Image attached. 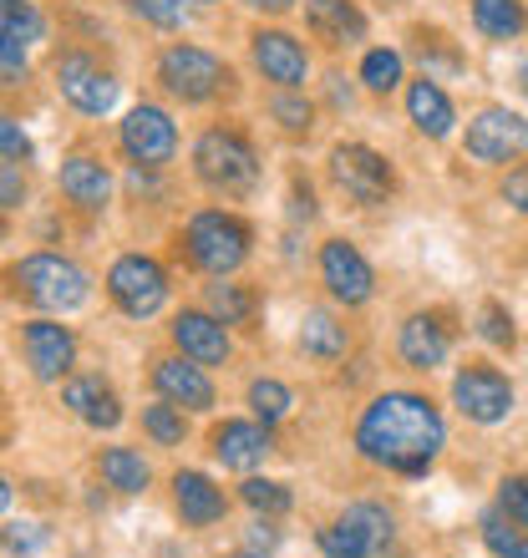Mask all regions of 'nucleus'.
<instances>
[{
    "mask_svg": "<svg viewBox=\"0 0 528 558\" xmlns=\"http://www.w3.org/2000/svg\"><path fill=\"white\" fill-rule=\"evenodd\" d=\"M447 447V422L422 391H382L356 416V452L396 477H427Z\"/></svg>",
    "mask_w": 528,
    "mask_h": 558,
    "instance_id": "f257e3e1",
    "label": "nucleus"
},
{
    "mask_svg": "<svg viewBox=\"0 0 528 558\" xmlns=\"http://www.w3.org/2000/svg\"><path fill=\"white\" fill-rule=\"evenodd\" d=\"M193 173L204 189L224 193V198H244L260 183V153L239 128H208L193 143Z\"/></svg>",
    "mask_w": 528,
    "mask_h": 558,
    "instance_id": "f03ea898",
    "label": "nucleus"
},
{
    "mask_svg": "<svg viewBox=\"0 0 528 558\" xmlns=\"http://www.w3.org/2000/svg\"><path fill=\"white\" fill-rule=\"evenodd\" d=\"M250 223L239 219V214H224V208H204V214H193L189 219V234H183V250H189V259L204 275L214 279H229L244 259H250Z\"/></svg>",
    "mask_w": 528,
    "mask_h": 558,
    "instance_id": "7ed1b4c3",
    "label": "nucleus"
},
{
    "mask_svg": "<svg viewBox=\"0 0 528 558\" xmlns=\"http://www.w3.org/2000/svg\"><path fill=\"white\" fill-rule=\"evenodd\" d=\"M392 538H396V523L382 502H351L336 523H325L315 533L325 558H376L392 548Z\"/></svg>",
    "mask_w": 528,
    "mask_h": 558,
    "instance_id": "20e7f679",
    "label": "nucleus"
},
{
    "mask_svg": "<svg viewBox=\"0 0 528 558\" xmlns=\"http://www.w3.org/2000/svg\"><path fill=\"white\" fill-rule=\"evenodd\" d=\"M331 183H336L351 204L376 208L396 193V168L386 162V153L367 143H336L331 147Z\"/></svg>",
    "mask_w": 528,
    "mask_h": 558,
    "instance_id": "39448f33",
    "label": "nucleus"
},
{
    "mask_svg": "<svg viewBox=\"0 0 528 558\" xmlns=\"http://www.w3.org/2000/svg\"><path fill=\"white\" fill-rule=\"evenodd\" d=\"M15 290H21V300H31V305L41 310H76L82 300H87V275L72 265V259H61V254H26L21 265H15Z\"/></svg>",
    "mask_w": 528,
    "mask_h": 558,
    "instance_id": "423d86ee",
    "label": "nucleus"
},
{
    "mask_svg": "<svg viewBox=\"0 0 528 558\" xmlns=\"http://www.w3.org/2000/svg\"><path fill=\"white\" fill-rule=\"evenodd\" d=\"M158 82L173 92L178 102H214L235 76H229V66H224L214 51L178 41V46H168V51L158 57Z\"/></svg>",
    "mask_w": 528,
    "mask_h": 558,
    "instance_id": "0eeeda50",
    "label": "nucleus"
},
{
    "mask_svg": "<svg viewBox=\"0 0 528 558\" xmlns=\"http://www.w3.org/2000/svg\"><path fill=\"white\" fill-rule=\"evenodd\" d=\"M514 381L503 376L499 366L488 361H468V366L453 376V407L468 416L472 426H499L514 412Z\"/></svg>",
    "mask_w": 528,
    "mask_h": 558,
    "instance_id": "6e6552de",
    "label": "nucleus"
},
{
    "mask_svg": "<svg viewBox=\"0 0 528 558\" xmlns=\"http://www.w3.org/2000/svg\"><path fill=\"white\" fill-rule=\"evenodd\" d=\"M463 153L472 162H488V168H503L528 153V118L508 112V107H483L468 118V133H463Z\"/></svg>",
    "mask_w": 528,
    "mask_h": 558,
    "instance_id": "1a4fd4ad",
    "label": "nucleus"
},
{
    "mask_svg": "<svg viewBox=\"0 0 528 558\" xmlns=\"http://www.w3.org/2000/svg\"><path fill=\"white\" fill-rule=\"evenodd\" d=\"M107 290L118 300L122 315L132 320H153L168 300V275H163L158 259H147V254H122L112 275H107Z\"/></svg>",
    "mask_w": 528,
    "mask_h": 558,
    "instance_id": "9d476101",
    "label": "nucleus"
},
{
    "mask_svg": "<svg viewBox=\"0 0 528 558\" xmlns=\"http://www.w3.org/2000/svg\"><path fill=\"white\" fill-rule=\"evenodd\" d=\"M321 284L331 290L336 305L356 310L376 294V269H371V259L356 250L351 239H325L321 244Z\"/></svg>",
    "mask_w": 528,
    "mask_h": 558,
    "instance_id": "9b49d317",
    "label": "nucleus"
},
{
    "mask_svg": "<svg viewBox=\"0 0 528 558\" xmlns=\"http://www.w3.org/2000/svg\"><path fill=\"white\" fill-rule=\"evenodd\" d=\"M57 87H61V97H67L76 112H87V118H103V112L118 107V82H112V72H103V66L92 57H82V51H67V57L57 61Z\"/></svg>",
    "mask_w": 528,
    "mask_h": 558,
    "instance_id": "f8f14e48",
    "label": "nucleus"
},
{
    "mask_svg": "<svg viewBox=\"0 0 528 558\" xmlns=\"http://www.w3.org/2000/svg\"><path fill=\"white\" fill-rule=\"evenodd\" d=\"M250 57L264 72V82H275L285 92H305L310 82V51L300 36L290 31H254L250 36Z\"/></svg>",
    "mask_w": 528,
    "mask_h": 558,
    "instance_id": "ddd939ff",
    "label": "nucleus"
},
{
    "mask_svg": "<svg viewBox=\"0 0 528 558\" xmlns=\"http://www.w3.org/2000/svg\"><path fill=\"white\" fill-rule=\"evenodd\" d=\"M122 147H128L132 162H143V168H163V162H173L178 153V128L173 118L163 112V107H132L128 122H122Z\"/></svg>",
    "mask_w": 528,
    "mask_h": 558,
    "instance_id": "4468645a",
    "label": "nucleus"
},
{
    "mask_svg": "<svg viewBox=\"0 0 528 558\" xmlns=\"http://www.w3.org/2000/svg\"><path fill=\"white\" fill-rule=\"evenodd\" d=\"M396 355H401V366L432 376V371H442L447 355H453V330L442 325V315L417 310V315H407V320L396 325Z\"/></svg>",
    "mask_w": 528,
    "mask_h": 558,
    "instance_id": "2eb2a0df",
    "label": "nucleus"
},
{
    "mask_svg": "<svg viewBox=\"0 0 528 558\" xmlns=\"http://www.w3.org/2000/svg\"><path fill=\"white\" fill-rule=\"evenodd\" d=\"M21 340H26V361L41 381H61V376L72 371L76 336L61 320H31L26 330H21Z\"/></svg>",
    "mask_w": 528,
    "mask_h": 558,
    "instance_id": "dca6fc26",
    "label": "nucleus"
},
{
    "mask_svg": "<svg viewBox=\"0 0 528 558\" xmlns=\"http://www.w3.org/2000/svg\"><path fill=\"white\" fill-rule=\"evenodd\" d=\"M305 31L331 51L367 41V11L356 0H305Z\"/></svg>",
    "mask_w": 528,
    "mask_h": 558,
    "instance_id": "f3484780",
    "label": "nucleus"
},
{
    "mask_svg": "<svg viewBox=\"0 0 528 558\" xmlns=\"http://www.w3.org/2000/svg\"><path fill=\"white\" fill-rule=\"evenodd\" d=\"M173 340H178V351L189 355V361H199V366H224L229 361V325L214 320L208 310H183L173 320Z\"/></svg>",
    "mask_w": 528,
    "mask_h": 558,
    "instance_id": "a211bd4d",
    "label": "nucleus"
},
{
    "mask_svg": "<svg viewBox=\"0 0 528 558\" xmlns=\"http://www.w3.org/2000/svg\"><path fill=\"white\" fill-rule=\"evenodd\" d=\"M275 452V437L264 422H224L214 426V462L229 472H254L264 457Z\"/></svg>",
    "mask_w": 528,
    "mask_h": 558,
    "instance_id": "6ab92c4d",
    "label": "nucleus"
},
{
    "mask_svg": "<svg viewBox=\"0 0 528 558\" xmlns=\"http://www.w3.org/2000/svg\"><path fill=\"white\" fill-rule=\"evenodd\" d=\"M153 386H158L163 401H173V407H183V412H208L214 407V381L204 376V366L199 361H158L153 366Z\"/></svg>",
    "mask_w": 528,
    "mask_h": 558,
    "instance_id": "aec40b11",
    "label": "nucleus"
},
{
    "mask_svg": "<svg viewBox=\"0 0 528 558\" xmlns=\"http://www.w3.org/2000/svg\"><path fill=\"white\" fill-rule=\"evenodd\" d=\"M407 118L422 137L442 143V137H453V128H457V107H453V97L442 92V82L422 76V82H411L407 87Z\"/></svg>",
    "mask_w": 528,
    "mask_h": 558,
    "instance_id": "412c9836",
    "label": "nucleus"
},
{
    "mask_svg": "<svg viewBox=\"0 0 528 558\" xmlns=\"http://www.w3.org/2000/svg\"><path fill=\"white\" fill-rule=\"evenodd\" d=\"M173 498H178V513L189 529H208V523H219L229 513V498H224V487H214L204 472H178L173 477Z\"/></svg>",
    "mask_w": 528,
    "mask_h": 558,
    "instance_id": "4be33fe9",
    "label": "nucleus"
},
{
    "mask_svg": "<svg viewBox=\"0 0 528 558\" xmlns=\"http://www.w3.org/2000/svg\"><path fill=\"white\" fill-rule=\"evenodd\" d=\"M61 401H67V407H72L87 426H97V432H112V426L122 422L118 397H112L97 376H76V381H67L61 386Z\"/></svg>",
    "mask_w": 528,
    "mask_h": 558,
    "instance_id": "5701e85b",
    "label": "nucleus"
},
{
    "mask_svg": "<svg viewBox=\"0 0 528 558\" xmlns=\"http://www.w3.org/2000/svg\"><path fill=\"white\" fill-rule=\"evenodd\" d=\"M61 193L72 198V204H82V208H107V198H112V178H107V168L97 158H67L61 162Z\"/></svg>",
    "mask_w": 528,
    "mask_h": 558,
    "instance_id": "b1692460",
    "label": "nucleus"
},
{
    "mask_svg": "<svg viewBox=\"0 0 528 558\" xmlns=\"http://www.w3.org/2000/svg\"><path fill=\"white\" fill-rule=\"evenodd\" d=\"M300 351H305L310 361L331 366V361H340V355L351 351V330H346L331 310H305V320H300Z\"/></svg>",
    "mask_w": 528,
    "mask_h": 558,
    "instance_id": "393cba45",
    "label": "nucleus"
},
{
    "mask_svg": "<svg viewBox=\"0 0 528 558\" xmlns=\"http://www.w3.org/2000/svg\"><path fill=\"white\" fill-rule=\"evenodd\" d=\"M472 26L488 41H518L528 31V5L524 0H472Z\"/></svg>",
    "mask_w": 528,
    "mask_h": 558,
    "instance_id": "a878e982",
    "label": "nucleus"
},
{
    "mask_svg": "<svg viewBox=\"0 0 528 558\" xmlns=\"http://www.w3.org/2000/svg\"><path fill=\"white\" fill-rule=\"evenodd\" d=\"M361 87L371 92V97H392L401 82H407V57L401 51H392V46H371L367 57H361Z\"/></svg>",
    "mask_w": 528,
    "mask_h": 558,
    "instance_id": "bb28decb",
    "label": "nucleus"
},
{
    "mask_svg": "<svg viewBox=\"0 0 528 558\" xmlns=\"http://www.w3.org/2000/svg\"><path fill=\"white\" fill-rule=\"evenodd\" d=\"M478 529H483V548L493 558H528V529H518L514 518H503L499 508H488Z\"/></svg>",
    "mask_w": 528,
    "mask_h": 558,
    "instance_id": "cd10ccee",
    "label": "nucleus"
},
{
    "mask_svg": "<svg viewBox=\"0 0 528 558\" xmlns=\"http://www.w3.org/2000/svg\"><path fill=\"white\" fill-rule=\"evenodd\" d=\"M103 477H107V487H118V493H143L147 487V462L132 447H107L103 452Z\"/></svg>",
    "mask_w": 528,
    "mask_h": 558,
    "instance_id": "c85d7f7f",
    "label": "nucleus"
},
{
    "mask_svg": "<svg viewBox=\"0 0 528 558\" xmlns=\"http://www.w3.org/2000/svg\"><path fill=\"white\" fill-rule=\"evenodd\" d=\"M254 290L250 284H229V279H219V284H208V315L224 325H244L254 315Z\"/></svg>",
    "mask_w": 528,
    "mask_h": 558,
    "instance_id": "c756f323",
    "label": "nucleus"
},
{
    "mask_svg": "<svg viewBox=\"0 0 528 558\" xmlns=\"http://www.w3.org/2000/svg\"><path fill=\"white\" fill-rule=\"evenodd\" d=\"M0 36H11L21 46H36L46 36V15L31 0H0Z\"/></svg>",
    "mask_w": 528,
    "mask_h": 558,
    "instance_id": "7c9ffc66",
    "label": "nucleus"
},
{
    "mask_svg": "<svg viewBox=\"0 0 528 558\" xmlns=\"http://www.w3.org/2000/svg\"><path fill=\"white\" fill-rule=\"evenodd\" d=\"M290 407H295L290 386H285V381H275V376H260V381L250 386V412H254V422H264V426H279V422H285V416H290Z\"/></svg>",
    "mask_w": 528,
    "mask_h": 558,
    "instance_id": "2f4dec72",
    "label": "nucleus"
},
{
    "mask_svg": "<svg viewBox=\"0 0 528 558\" xmlns=\"http://www.w3.org/2000/svg\"><path fill=\"white\" fill-rule=\"evenodd\" d=\"M239 498L250 502L260 518H279V513H290L295 493L285 483H269V477H244V483H239Z\"/></svg>",
    "mask_w": 528,
    "mask_h": 558,
    "instance_id": "473e14b6",
    "label": "nucleus"
},
{
    "mask_svg": "<svg viewBox=\"0 0 528 558\" xmlns=\"http://www.w3.org/2000/svg\"><path fill=\"white\" fill-rule=\"evenodd\" d=\"M411 41H417V61H422V72L432 76V82H442V76H457V72H463V57H457V51L442 41V36H427V31H417Z\"/></svg>",
    "mask_w": 528,
    "mask_h": 558,
    "instance_id": "72a5a7b5",
    "label": "nucleus"
},
{
    "mask_svg": "<svg viewBox=\"0 0 528 558\" xmlns=\"http://www.w3.org/2000/svg\"><path fill=\"white\" fill-rule=\"evenodd\" d=\"M269 118H275L285 133H310V128H315V107L305 102V92L279 87L275 97H269Z\"/></svg>",
    "mask_w": 528,
    "mask_h": 558,
    "instance_id": "f704fd0d",
    "label": "nucleus"
},
{
    "mask_svg": "<svg viewBox=\"0 0 528 558\" xmlns=\"http://www.w3.org/2000/svg\"><path fill=\"white\" fill-rule=\"evenodd\" d=\"M478 336H483L488 345H499V351H514V345H518L514 315H508V305H503V300H483V310H478Z\"/></svg>",
    "mask_w": 528,
    "mask_h": 558,
    "instance_id": "c9c22d12",
    "label": "nucleus"
},
{
    "mask_svg": "<svg viewBox=\"0 0 528 558\" xmlns=\"http://www.w3.org/2000/svg\"><path fill=\"white\" fill-rule=\"evenodd\" d=\"M143 426H147V437L158 441V447H178V441H183V432H189V422H183V407H173V401L147 407Z\"/></svg>",
    "mask_w": 528,
    "mask_h": 558,
    "instance_id": "e433bc0d",
    "label": "nucleus"
},
{
    "mask_svg": "<svg viewBox=\"0 0 528 558\" xmlns=\"http://www.w3.org/2000/svg\"><path fill=\"white\" fill-rule=\"evenodd\" d=\"M499 513L514 518L518 529H528V477L524 472H508L499 483Z\"/></svg>",
    "mask_w": 528,
    "mask_h": 558,
    "instance_id": "4c0bfd02",
    "label": "nucleus"
},
{
    "mask_svg": "<svg viewBox=\"0 0 528 558\" xmlns=\"http://www.w3.org/2000/svg\"><path fill=\"white\" fill-rule=\"evenodd\" d=\"M46 544H51V533H46L41 523H5V529H0V548H5V554H41Z\"/></svg>",
    "mask_w": 528,
    "mask_h": 558,
    "instance_id": "58836bf2",
    "label": "nucleus"
},
{
    "mask_svg": "<svg viewBox=\"0 0 528 558\" xmlns=\"http://www.w3.org/2000/svg\"><path fill=\"white\" fill-rule=\"evenodd\" d=\"M128 11L143 15L147 26H158V31L183 26V0H128Z\"/></svg>",
    "mask_w": 528,
    "mask_h": 558,
    "instance_id": "ea45409f",
    "label": "nucleus"
},
{
    "mask_svg": "<svg viewBox=\"0 0 528 558\" xmlns=\"http://www.w3.org/2000/svg\"><path fill=\"white\" fill-rule=\"evenodd\" d=\"M499 193H503V204L514 208V214H524V219H528V162H524V168H508V173H503Z\"/></svg>",
    "mask_w": 528,
    "mask_h": 558,
    "instance_id": "a19ab883",
    "label": "nucleus"
},
{
    "mask_svg": "<svg viewBox=\"0 0 528 558\" xmlns=\"http://www.w3.org/2000/svg\"><path fill=\"white\" fill-rule=\"evenodd\" d=\"M21 76H26V46L11 41V36H0V82L15 87Z\"/></svg>",
    "mask_w": 528,
    "mask_h": 558,
    "instance_id": "79ce46f5",
    "label": "nucleus"
},
{
    "mask_svg": "<svg viewBox=\"0 0 528 558\" xmlns=\"http://www.w3.org/2000/svg\"><path fill=\"white\" fill-rule=\"evenodd\" d=\"M0 158H31V137L21 133V122L0 112Z\"/></svg>",
    "mask_w": 528,
    "mask_h": 558,
    "instance_id": "37998d69",
    "label": "nucleus"
},
{
    "mask_svg": "<svg viewBox=\"0 0 528 558\" xmlns=\"http://www.w3.org/2000/svg\"><path fill=\"white\" fill-rule=\"evenodd\" d=\"M26 204V178L15 162H0V208H21Z\"/></svg>",
    "mask_w": 528,
    "mask_h": 558,
    "instance_id": "c03bdc74",
    "label": "nucleus"
},
{
    "mask_svg": "<svg viewBox=\"0 0 528 558\" xmlns=\"http://www.w3.org/2000/svg\"><path fill=\"white\" fill-rule=\"evenodd\" d=\"M290 219L300 223V219H315V193H310V183H295L290 189Z\"/></svg>",
    "mask_w": 528,
    "mask_h": 558,
    "instance_id": "a18cd8bd",
    "label": "nucleus"
},
{
    "mask_svg": "<svg viewBox=\"0 0 528 558\" xmlns=\"http://www.w3.org/2000/svg\"><path fill=\"white\" fill-rule=\"evenodd\" d=\"M250 544H254V554H275V548H279V529L269 523V518H260V523L250 529Z\"/></svg>",
    "mask_w": 528,
    "mask_h": 558,
    "instance_id": "49530a36",
    "label": "nucleus"
},
{
    "mask_svg": "<svg viewBox=\"0 0 528 558\" xmlns=\"http://www.w3.org/2000/svg\"><path fill=\"white\" fill-rule=\"evenodd\" d=\"M250 11H264V15H285L295 5V0H244Z\"/></svg>",
    "mask_w": 528,
    "mask_h": 558,
    "instance_id": "de8ad7c7",
    "label": "nucleus"
},
{
    "mask_svg": "<svg viewBox=\"0 0 528 558\" xmlns=\"http://www.w3.org/2000/svg\"><path fill=\"white\" fill-rule=\"evenodd\" d=\"M5 508H11V483L0 477V513H5Z\"/></svg>",
    "mask_w": 528,
    "mask_h": 558,
    "instance_id": "09e8293b",
    "label": "nucleus"
},
{
    "mask_svg": "<svg viewBox=\"0 0 528 558\" xmlns=\"http://www.w3.org/2000/svg\"><path fill=\"white\" fill-rule=\"evenodd\" d=\"M518 92L528 97V66H518Z\"/></svg>",
    "mask_w": 528,
    "mask_h": 558,
    "instance_id": "8fccbe9b",
    "label": "nucleus"
},
{
    "mask_svg": "<svg viewBox=\"0 0 528 558\" xmlns=\"http://www.w3.org/2000/svg\"><path fill=\"white\" fill-rule=\"evenodd\" d=\"M235 558H269V554H235Z\"/></svg>",
    "mask_w": 528,
    "mask_h": 558,
    "instance_id": "3c124183",
    "label": "nucleus"
},
{
    "mask_svg": "<svg viewBox=\"0 0 528 558\" xmlns=\"http://www.w3.org/2000/svg\"><path fill=\"white\" fill-rule=\"evenodd\" d=\"M376 5H401V0H376Z\"/></svg>",
    "mask_w": 528,
    "mask_h": 558,
    "instance_id": "603ef678",
    "label": "nucleus"
},
{
    "mask_svg": "<svg viewBox=\"0 0 528 558\" xmlns=\"http://www.w3.org/2000/svg\"><path fill=\"white\" fill-rule=\"evenodd\" d=\"M199 5H219V0H199Z\"/></svg>",
    "mask_w": 528,
    "mask_h": 558,
    "instance_id": "864d4df0",
    "label": "nucleus"
}]
</instances>
